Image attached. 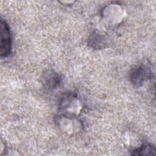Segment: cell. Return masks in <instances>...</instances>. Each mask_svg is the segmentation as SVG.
I'll return each instance as SVG.
<instances>
[{
    "instance_id": "6da1fadb",
    "label": "cell",
    "mask_w": 156,
    "mask_h": 156,
    "mask_svg": "<svg viewBox=\"0 0 156 156\" xmlns=\"http://www.w3.org/2000/svg\"><path fill=\"white\" fill-rule=\"evenodd\" d=\"M1 56L7 57L11 52L12 41L9 27L7 23L1 20Z\"/></svg>"
},
{
    "instance_id": "7a4b0ae2",
    "label": "cell",
    "mask_w": 156,
    "mask_h": 156,
    "mask_svg": "<svg viewBox=\"0 0 156 156\" xmlns=\"http://www.w3.org/2000/svg\"><path fill=\"white\" fill-rule=\"evenodd\" d=\"M151 74L152 72L149 68L139 66L132 69L130 75V81L136 86H141L146 80L150 79Z\"/></svg>"
},
{
    "instance_id": "3957f363",
    "label": "cell",
    "mask_w": 156,
    "mask_h": 156,
    "mask_svg": "<svg viewBox=\"0 0 156 156\" xmlns=\"http://www.w3.org/2000/svg\"><path fill=\"white\" fill-rule=\"evenodd\" d=\"M44 84L49 88H53L60 83V77L58 74L54 72L48 71L44 73L43 77Z\"/></svg>"
},
{
    "instance_id": "277c9868",
    "label": "cell",
    "mask_w": 156,
    "mask_h": 156,
    "mask_svg": "<svg viewBox=\"0 0 156 156\" xmlns=\"http://www.w3.org/2000/svg\"><path fill=\"white\" fill-rule=\"evenodd\" d=\"M155 149L154 146L149 144H144L140 147L133 151L132 155H155Z\"/></svg>"
}]
</instances>
